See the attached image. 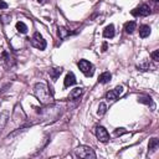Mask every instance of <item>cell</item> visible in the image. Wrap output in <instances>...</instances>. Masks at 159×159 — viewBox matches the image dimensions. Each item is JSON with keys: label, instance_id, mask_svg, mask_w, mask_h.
Listing matches in <instances>:
<instances>
[{"label": "cell", "instance_id": "1", "mask_svg": "<svg viewBox=\"0 0 159 159\" xmlns=\"http://www.w3.org/2000/svg\"><path fill=\"white\" fill-rule=\"evenodd\" d=\"M34 93H35V96L39 98V101L41 103H44V104L50 103L51 97H50V92H49V88L46 87V85L36 83L35 87H34Z\"/></svg>", "mask_w": 159, "mask_h": 159}, {"label": "cell", "instance_id": "2", "mask_svg": "<svg viewBox=\"0 0 159 159\" xmlns=\"http://www.w3.org/2000/svg\"><path fill=\"white\" fill-rule=\"evenodd\" d=\"M76 154L80 158H85V159H90V158H96V153L93 152L91 147H87V145H80V147L76 149Z\"/></svg>", "mask_w": 159, "mask_h": 159}, {"label": "cell", "instance_id": "3", "mask_svg": "<svg viewBox=\"0 0 159 159\" xmlns=\"http://www.w3.org/2000/svg\"><path fill=\"white\" fill-rule=\"evenodd\" d=\"M78 69L81 70L87 77H91L92 75H93V66H92L91 62H88L87 60H81L78 62Z\"/></svg>", "mask_w": 159, "mask_h": 159}, {"label": "cell", "instance_id": "4", "mask_svg": "<svg viewBox=\"0 0 159 159\" xmlns=\"http://www.w3.org/2000/svg\"><path fill=\"white\" fill-rule=\"evenodd\" d=\"M31 45L39 50H45L46 47V41L44 40V37L40 35V32H35L32 39H31Z\"/></svg>", "mask_w": 159, "mask_h": 159}, {"label": "cell", "instance_id": "5", "mask_svg": "<svg viewBox=\"0 0 159 159\" xmlns=\"http://www.w3.org/2000/svg\"><path fill=\"white\" fill-rule=\"evenodd\" d=\"M151 12H152V11H151L149 5L142 4V5H139L138 8H136V9L132 10V15H133V16H148Z\"/></svg>", "mask_w": 159, "mask_h": 159}, {"label": "cell", "instance_id": "6", "mask_svg": "<svg viewBox=\"0 0 159 159\" xmlns=\"http://www.w3.org/2000/svg\"><path fill=\"white\" fill-rule=\"evenodd\" d=\"M95 133H96V137H97L101 142H103V143L108 142V139H110V134H108L107 129H106L104 127H102V126H97L96 129H95Z\"/></svg>", "mask_w": 159, "mask_h": 159}, {"label": "cell", "instance_id": "7", "mask_svg": "<svg viewBox=\"0 0 159 159\" xmlns=\"http://www.w3.org/2000/svg\"><path fill=\"white\" fill-rule=\"evenodd\" d=\"M122 93H123V87L118 86L114 90H111V91H108L107 93H106V100H107V101H116Z\"/></svg>", "mask_w": 159, "mask_h": 159}, {"label": "cell", "instance_id": "8", "mask_svg": "<svg viewBox=\"0 0 159 159\" xmlns=\"http://www.w3.org/2000/svg\"><path fill=\"white\" fill-rule=\"evenodd\" d=\"M75 83H76V77H75V75H73L72 72H69L67 75H66V77H65L63 85H65L66 87H70V86H73Z\"/></svg>", "mask_w": 159, "mask_h": 159}, {"label": "cell", "instance_id": "9", "mask_svg": "<svg viewBox=\"0 0 159 159\" xmlns=\"http://www.w3.org/2000/svg\"><path fill=\"white\" fill-rule=\"evenodd\" d=\"M149 35H151V26L142 25L140 28H139V36L142 39H145V37H148Z\"/></svg>", "mask_w": 159, "mask_h": 159}, {"label": "cell", "instance_id": "10", "mask_svg": "<svg viewBox=\"0 0 159 159\" xmlns=\"http://www.w3.org/2000/svg\"><path fill=\"white\" fill-rule=\"evenodd\" d=\"M103 36L110 37V39H112L114 36V26L112 24H110L108 26H106V29L103 30Z\"/></svg>", "mask_w": 159, "mask_h": 159}, {"label": "cell", "instance_id": "11", "mask_svg": "<svg viewBox=\"0 0 159 159\" xmlns=\"http://www.w3.org/2000/svg\"><path fill=\"white\" fill-rule=\"evenodd\" d=\"M111 78H112V75L110 73V72H103L100 77H98V82L100 83H108L110 81H111Z\"/></svg>", "mask_w": 159, "mask_h": 159}, {"label": "cell", "instance_id": "12", "mask_svg": "<svg viewBox=\"0 0 159 159\" xmlns=\"http://www.w3.org/2000/svg\"><path fill=\"white\" fill-rule=\"evenodd\" d=\"M136 28H137L136 21H128V22H126V25H124V30H126L127 34H132V32L136 30Z\"/></svg>", "mask_w": 159, "mask_h": 159}, {"label": "cell", "instance_id": "13", "mask_svg": "<svg viewBox=\"0 0 159 159\" xmlns=\"http://www.w3.org/2000/svg\"><path fill=\"white\" fill-rule=\"evenodd\" d=\"M82 95V88L81 87H76L71 91V93H70V100H77L80 96Z\"/></svg>", "mask_w": 159, "mask_h": 159}, {"label": "cell", "instance_id": "14", "mask_svg": "<svg viewBox=\"0 0 159 159\" xmlns=\"http://www.w3.org/2000/svg\"><path fill=\"white\" fill-rule=\"evenodd\" d=\"M61 73H62V69H61V67H55V69H51V70H50V76L52 77V80H54V81H56L57 77H59Z\"/></svg>", "mask_w": 159, "mask_h": 159}, {"label": "cell", "instance_id": "15", "mask_svg": "<svg viewBox=\"0 0 159 159\" xmlns=\"http://www.w3.org/2000/svg\"><path fill=\"white\" fill-rule=\"evenodd\" d=\"M158 147H159V140H158L157 138L149 139V145H148V148H149L151 152H155V151L158 149Z\"/></svg>", "mask_w": 159, "mask_h": 159}, {"label": "cell", "instance_id": "16", "mask_svg": "<svg viewBox=\"0 0 159 159\" xmlns=\"http://www.w3.org/2000/svg\"><path fill=\"white\" fill-rule=\"evenodd\" d=\"M138 102L144 103V104H147V106L153 104V101H152V98H151L149 96H139V97H138Z\"/></svg>", "mask_w": 159, "mask_h": 159}, {"label": "cell", "instance_id": "17", "mask_svg": "<svg viewBox=\"0 0 159 159\" xmlns=\"http://www.w3.org/2000/svg\"><path fill=\"white\" fill-rule=\"evenodd\" d=\"M16 29H18V31L21 32V34H26V32H28V26H26L22 21L16 22Z\"/></svg>", "mask_w": 159, "mask_h": 159}, {"label": "cell", "instance_id": "18", "mask_svg": "<svg viewBox=\"0 0 159 159\" xmlns=\"http://www.w3.org/2000/svg\"><path fill=\"white\" fill-rule=\"evenodd\" d=\"M69 34H70V32L66 30L65 28H59V36H60V39H65Z\"/></svg>", "mask_w": 159, "mask_h": 159}, {"label": "cell", "instance_id": "19", "mask_svg": "<svg viewBox=\"0 0 159 159\" xmlns=\"http://www.w3.org/2000/svg\"><path fill=\"white\" fill-rule=\"evenodd\" d=\"M106 111H107V106H106L104 103H100V107H98V114L100 116H103L106 113Z\"/></svg>", "mask_w": 159, "mask_h": 159}, {"label": "cell", "instance_id": "20", "mask_svg": "<svg viewBox=\"0 0 159 159\" xmlns=\"http://www.w3.org/2000/svg\"><path fill=\"white\" fill-rule=\"evenodd\" d=\"M151 56H152V59H153L155 62H158V61H159V50H155V51H153Z\"/></svg>", "mask_w": 159, "mask_h": 159}, {"label": "cell", "instance_id": "21", "mask_svg": "<svg viewBox=\"0 0 159 159\" xmlns=\"http://www.w3.org/2000/svg\"><path fill=\"white\" fill-rule=\"evenodd\" d=\"M123 133H126V130H123V128H118L114 130V136H121Z\"/></svg>", "mask_w": 159, "mask_h": 159}, {"label": "cell", "instance_id": "22", "mask_svg": "<svg viewBox=\"0 0 159 159\" xmlns=\"http://www.w3.org/2000/svg\"><path fill=\"white\" fill-rule=\"evenodd\" d=\"M0 9H8V4L4 0H0Z\"/></svg>", "mask_w": 159, "mask_h": 159}, {"label": "cell", "instance_id": "23", "mask_svg": "<svg viewBox=\"0 0 159 159\" xmlns=\"http://www.w3.org/2000/svg\"><path fill=\"white\" fill-rule=\"evenodd\" d=\"M106 49H107V44H103V47H102V51H106Z\"/></svg>", "mask_w": 159, "mask_h": 159}, {"label": "cell", "instance_id": "24", "mask_svg": "<svg viewBox=\"0 0 159 159\" xmlns=\"http://www.w3.org/2000/svg\"><path fill=\"white\" fill-rule=\"evenodd\" d=\"M154 2H155V3H158V2H159V0H154Z\"/></svg>", "mask_w": 159, "mask_h": 159}, {"label": "cell", "instance_id": "25", "mask_svg": "<svg viewBox=\"0 0 159 159\" xmlns=\"http://www.w3.org/2000/svg\"><path fill=\"white\" fill-rule=\"evenodd\" d=\"M39 2H41V0H39Z\"/></svg>", "mask_w": 159, "mask_h": 159}]
</instances>
